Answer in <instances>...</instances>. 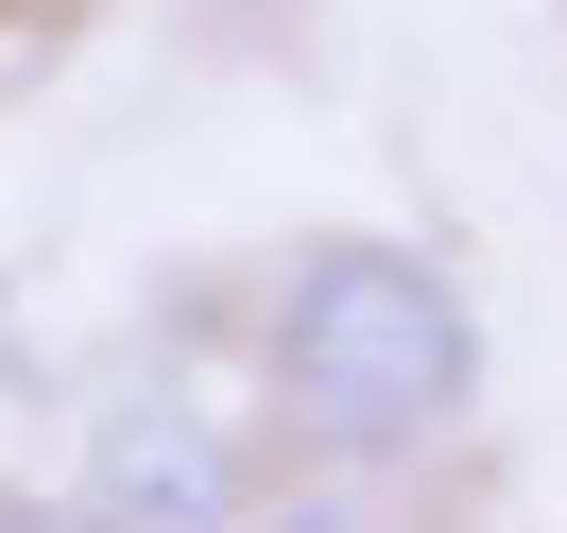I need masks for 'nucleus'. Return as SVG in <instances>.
<instances>
[{
	"label": "nucleus",
	"mask_w": 567,
	"mask_h": 533,
	"mask_svg": "<svg viewBox=\"0 0 567 533\" xmlns=\"http://www.w3.org/2000/svg\"><path fill=\"white\" fill-rule=\"evenodd\" d=\"M258 396L327 464H413L482 413V293L395 224H310L258 293Z\"/></svg>",
	"instance_id": "1"
},
{
	"label": "nucleus",
	"mask_w": 567,
	"mask_h": 533,
	"mask_svg": "<svg viewBox=\"0 0 567 533\" xmlns=\"http://www.w3.org/2000/svg\"><path fill=\"white\" fill-rule=\"evenodd\" d=\"M258 482H276V430H241L189 379H121L104 413H86V464H70V499L104 533H241Z\"/></svg>",
	"instance_id": "2"
},
{
	"label": "nucleus",
	"mask_w": 567,
	"mask_h": 533,
	"mask_svg": "<svg viewBox=\"0 0 567 533\" xmlns=\"http://www.w3.org/2000/svg\"><path fill=\"white\" fill-rule=\"evenodd\" d=\"M241 533H395V516H379L361 482H258V516H241Z\"/></svg>",
	"instance_id": "3"
},
{
	"label": "nucleus",
	"mask_w": 567,
	"mask_h": 533,
	"mask_svg": "<svg viewBox=\"0 0 567 533\" xmlns=\"http://www.w3.org/2000/svg\"><path fill=\"white\" fill-rule=\"evenodd\" d=\"M0 533H104V516H86L70 482H0Z\"/></svg>",
	"instance_id": "4"
}]
</instances>
